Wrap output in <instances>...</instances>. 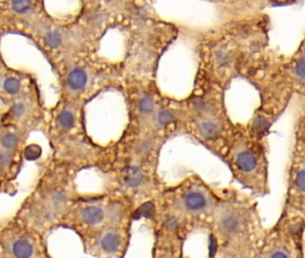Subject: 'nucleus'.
I'll return each instance as SVG.
<instances>
[{"label": "nucleus", "instance_id": "obj_1", "mask_svg": "<svg viewBox=\"0 0 305 258\" xmlns=\"http://www.w3.org/2000/svg\"><path fill=\"white\" fill-rule=\"evenodd\" d=\"M220 227L221 231L226 234L233 235L240 230L241 220L236 213L227 212L220 218Z\"/></svg>", "mask_w": 305, "mask_h": 258}, {"label": "nucleus", "instance_id": "obj_2", "mask_svg": "<svg viewBox=\"0 0 305 258\" xmlns=\"http://www.w3.org/2000/svg\"><path fill=\"white\" fill-rule=\"evenodd\" d=\"M235 163L237 167L243 172H253L258 165L254 154L248 151L239 153L235 157Z\"/></svg>", "mask_w": 305, "mask_h": 258}, {"label": "nucleus", "instance_id": "obj_3", "mask_svg": "<svg viewBox=\"0 0 305 258\" xmlns=\"http://www.w3.org/2000/svg\"><path fill=\"white\" fill-rule=\"evenodd\" d=\"M184 204L190 211L197 212V211H202L206 207L207 199L202 193L191 192L185 195Z\"/></svg>", "mask_w": 305, "mask_h": 258}, {"label": "nucleus", "instance_id": "obj_4", "mask_svg": "<svg viewBox=\"0 0 305 258\" xmlns=\"http://www.w3.org/2000/svg\"><path fill=\"white\" fill-rule=\"evenodd\" d=\"M87 75L80 68H76L70 72L68 77V84L73 90H80L85 86Z\"/></svg>", "mask_w": 305, "mask_h": 258}, {"label": "nucleus", "instance_id": "obj_5", "mask_svg": "<svg viewBox=\"0 0 305 258\" xmlns=\"http://www.w3.org/2000/svg\"><path fill=\"white\" fill-rule=\"evenodd\" d=\"M124 178H125L124 180L127 186L130 187H137L142 184L144 176L139 167L131 166V167L126 168Z\"/></svg>", "mask_w": 305, "mask_h": 258}, {"label": "nucleus", "instance_id": "obj_6", "mask_svg": "<svg viewBox=\"0 0 305 258\" xmlns=\"http://www.w3.org/2000/svg\"><path fill=\"white\" fill-rule=\"evenodd\" d=\"M13 253L17 258H30L33 253V248L27 240L20 239L13 246Z\"/></svg>", "mask_w": 305, "mask_h": 258}, {"label": "nucleus", "instance_id": "obj_7", "mask_svg": "<svg viewBox=\"0 0 305 258\" xmlns=\"http://www.w3.org/2000/svg\"><path fill=\"white\" fill-rule=\"evenodd\" d=\"M82 218L88 224L96 225L102 222L104 218L103 211L99 207L89 206L82 211Z\"/></svg>", "mask_w": 305, "mask_h": 258}, {"label": "nucleus", "instance_id": "obj_8", "mask_svg": "<svg viewBox=\"0 0 305 258\" xmlns=\"http://www.w3.org/2000/svg\"><path fill=\"white\" fill-rule=\"evenodd\" d=\"M220 126L216 122L211 121V120H207L203 121L200 126V132L204 138L212 140L217 138L220 135Z\"/></svg>", "mask_w": 305, "mask_h": 258}, {"label": "nucleus", "instance_id": "obj_9", "mask_svg": "<svg viewBox=\"0 0 305 258\" xmlns=\"http://www.w3.org/2000/svg\"><path fill=\"white\" fill-rule=\"evenodd\" d=\"M120 246V238L115 233H108L101 240V248L108 253H114Z\"/></svg>", "mask_w": 305, "mask_h": 258}, {"label": "nucleus", "instance_id": "obj_10", "mask_svg": "<svg viewBox=\"0 0 305 258\" xmlns=\"http://www.w3.org/2000/svg\"><path fill=\"white\" fill-rule=\"evenodd\" d=\"M155 205L152 202H146L142 204L135 213V219L140 218H152L155 215Z\"/></svg>", "mask_w": 305, "mask_h": 258}, {"label": "nucleus", "instance_id": "obj_11", "mask_svg": "<svg viewBox=\"0 0 305 258\" xmlns=\"http://www.w3.org/2000/svg\"><path fill=\"white\" fill-rule=\"evenodd\" d=\"M44 41H45L46 45L49 46L51 49H57L61 45L62 37L57 31L49 32L44 37Z\"/></svg>", "mask_w": 305, "mask_h": 258}, {"label": "nucleus", "instance_id": "obj_12", "mask_svg": "<svg viewBox=\"0 0 305 258\" xmlns=\"http://www.w3.org/2000/svg\"><path fill=\"white\" fill-rule=\"evenodd\" d=\"M4 89L9 94H15L21 89V83L16 78L10 77L4 82Z\"/></svg>", "mask_w": 305, "mask_h": 258}, {"label": "nucleus", "instance_id": "obj_13", "mask_svg": "<svg viewBox=\"0 0 305 258\" xmlns=\"http://www.w3.org/2000/svg\"><path fill=\"white\" fill-rule=\"evenodd\" d=\"M59 122L64 129L68 130V129H71L74 126L75 118L70 111L64 110L63 112L59 115Z\"/></svg>", "mask_w": 305, "mask_h": 258}, {"label": "nucleus", "instance_id": "obj_14", "mask_svg": "<svg viewBox=\"0 0 305 258\" xmlns=\"http://www.w3.org/2000/svg\"><path fill=\"white\" fill-rule=\"evenodd\" d=\"M41 146L38 145H30L24 150V156L28 161H35L41 157Z\"/></svg>", "mask_w": 305, "mask_h": 258}, {"label": "nucleus", "instance_id": "obj_15", "mask_svg": "<svg viewBox=\"0 0 305 258\" xmlns=\"http://www.w3.org/2000/svg\"><path fill=\"white\" fill-rule=\"evenodd\" d=\"M31 2L26 0H15L11 3L12 8L17 14H24L31 8Z\"/></svg>", "mask_w": 305, "mask_h": 258}, {"label": "nucleus", "instance_id": "obj_16", "mask_svg": "<svg viewBox=\"0 0 305 258\" xmlns=\"http://www.w3.org/2000/svg\"><path fill=\"white\" fill-rule=\"evenodd\" d=\"M139 109L143 113H152L154 109V105L152 98L150 97H144L142 100H140Z\"/></svg>", "mask_w": 305, "mask_h": 258}, {"label": "nucleus", "instance_id": "obj_17", "mask_svg": "<svg viewBox=\"0 0 305 258\" xmlns=\"http://www.w3.org/2000/svg\"><path fill=\"white\" fill-rule=\"evenodd\" d=\"M157 120L162 126H166L174 120V115L168 110H162L157 116Z\"/></svg>", "mask_w": 305, "mask_h": 258}, {"label": "nucleus", "instance_id": "obj_18", "mask_svg": "<svg viewBox=\"0 0 305 258\" xmlns=\"http://www.w3.org/2000/svg\"><path fill=\"white\" fill-rule=\"evenodd\" d=\"M16 141H17V138L14 135L6 134L2 137V145H3V147H5L6 149H9V148L14 147L16 144Z\"/></svg>", "mask_w": 305, "mask_h": 258}, {"label": "nucleus", "instance_id": "obj_19", "mask_svg": "<svg viewBox=\"0 0 305 258\" xmlns=\"http://www.w3.org/2000/svg\"><path fill=\"white\" fill-rule=\"evenodd\" d=\"M296 184L299 190L305 192V170H302L298 172L296 176Z\"/></svg>", "mask_w": 305, "mask_h": 258}, {"label": "nucleus", "instance_id": "obj_20", "mask_svg": "<svg viewBox=\"0 0 305 258\" xmlns=\"http://www.w3.org/2000/svg\"><path fill=\"white\" fill-rule=\"evenodd\" d=\"M295 71H296L297 77L300 79L305 80V58H303L298 61Z\"/></svg>", "mask_w": 305, "mask_h": 258}, {"label": "nucleus", "instance_id": "obj_21", "mask_svg": "<svg viewBox=\"0 0 305 258\" xmlns=\"http://www.w3.org/2000/svg\"><path fill=\"white\" fill-rule=\"evenodd\" d=\"M256 124H257V130L258 131H263V130H266V128H267V120H265L263 118H258V120L256 121Z\"/></svg>", "mask_w": 305, "mask_h": 258}, {"label": "nucleus", "instance_id": "obj_22", "mask_svg": "<svg viewBox=\"0 0 305 258\" xmlns=\"http://www.w3.org/2000/svg\"><path fill=\"white\" fill-rule=\"evenodd\" d=\"M13 111H14V115H16L17 117H20L24 112V106L22 103H17L13 107Z\"/></svg>", "mask_w": 305, "mask_h": 258}, {"label": "nucleus", "instance_id": "obj_23", "mask_svg": "<svg viewBox=\"0 0 305 258\" xmlns=\"http://www.w3.org/2000/svg\"><path fill=\"white\" fill-rule=\"evenodd\" d=\"M11 158H10V155L8 154H1V164L3 167L7 166L10 163Z\"/></svg>", "mask_w": 305, "mask_h": 258}, {"label": "nucleus", "instance_id": "obj_24", "mask_svg": "<svg viewBox=\"0 0 305 258\" xmlns=\"http://www.w3.org/2000/svg\"><path fill=\"white\" fill-rule=\"evenodd\" d=\"M269 258H289L288 255L283 251H277L272 254Z\"/></svg>", "mask_w": 305, "mask_h": 258}, {"label": "nucleus", "instance_id": "obj_25", "mask_svg": "<svg viewBox=\"0 0 305 258\" xmlns=\"http://www.w3.org/2000/svg\"><path fill=\"white\" fill-rule=\"evenodd\" d=\"M166 225H167L169 230H173L176 226V221H175V219H170V220H168L167 222H166Z\"/></svg>", "mask_w": 305, "mask_h": 258}]
</instances>
